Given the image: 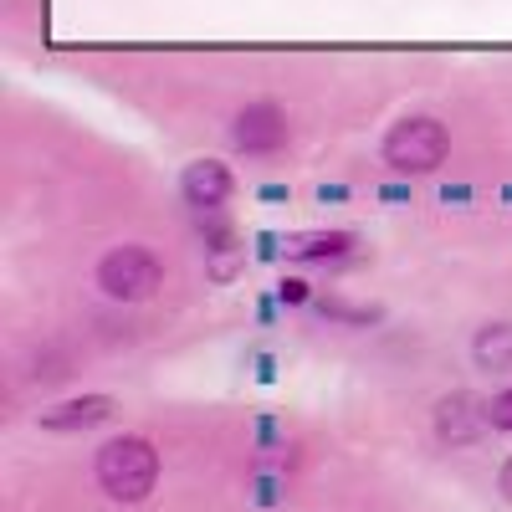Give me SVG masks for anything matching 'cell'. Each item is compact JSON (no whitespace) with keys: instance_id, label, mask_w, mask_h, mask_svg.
Listing matches in <instances>:
<instances>
[{"instance_id":"1","label":"cell","mask_w":512,"mask_h":512,"mask_svg":"<svg viewBox=\"0 0 512 512\" xmlns=\"http://www.w3.org/2000/svg\"><path fill=\"white\" fill-rule=\"evenodd\" d=\"M93 477H98L108 502L139 507L159 482V451H154L149 436H113L93 456Z\"/></svg>"},{"instance_id":"2","label":"cell","mask_w":512,"mask_h":512,"mask_svg":"<svg viewBox=\"0 0 512 512\" xmlns=\"http://www.w3.org/2000/svg\"><path fill=\"white\" fill-rule=\"evenodd\" d=\"M446 154H451V134H446V123L431 118V113H405V118H395L390 128H384V139H379V159L390 164L395 175H405V180L441 169Z\"/></svg>"},{"instance_id":"3","label":"cell","mask_w":512,"mask_h":512,"mask_svg":"<svg viewBox=\"0 0 512 512\" xmlns=\"http://www.w3.org/2000/svg\"><path fill=\"white\" fill-rule=\"evenodd\" d=\"M93 282H98V292L108 297V303H149V297L164 287V262H159L154 246L123 241V246H108L98 256Z\"/></svg>"},{"instance_id":"4","label":"cell","mask_w":512,"mask_h":512,"mask_svg":"<svg viewBox=\"0 0 512 512\" xmlns=\"http://www.w3.org/2000/svg\"><path fill=\"white\" fill-rule=\"evenodd\" d=\"M292 144V118L282 103L272 98H256L246 103L236 118H231V149L246 154V159H272Z\"/></svg>"},{"instance_id":"5","label":"cell","mask_w":512,"mask_h":512,"mask_svg":"<svg viewBox=\"0 0 512 512\" xmlns=\"http://www.w3.org/2000/svg\"><path fill=\"white\" fill-rule=\"evenodd\" d=\"M436 441L441 446H477L487 431H492V420H487V400H477V395H466V390H451V395H441L436 400Z\"/></svg>"},{"instance_id":"6","label":"cell","mask_w":512,"mask_h":512,"mask_svg":"<svg viewBox=\"0 0 512 512\" xmlns=\"http://www.w3.org/2000/svg\"><path fill=\"white\" fill-rule=\"evenodd\" d=\"M231 195H236V175L221 159H190L180 169V200L195 216H221Z\"/></svg>"},{"instance_id":"7","label":"cell","mask_w":512,"mask_h":512,"mask_svg":"<svg viewBox=\"0 0 512 512\" xmlns=\"http://www.w3.org/2000/svg\"><path fill=\"white\" fill-rule=\"evenodd\" d=\"M118 415V400L113 395H72V400H57L47 410H36V425L52 436H82V431H98Z\"/></svg>"},{"instance_id":"8","label":"cell","mask_w":512,"mask_h":512,"mask_svg":"<svg viewBox=\"0 0 512 512\" xmlns=\"http://www.w3.org/2000/svg\"><path fill=\"white\" fill-rule=\"evenodd\" d=\"M354 246H359L354 231H308V236L287 241V256H292V262H303V267H313V262H344Z\"/></svg>"},{"instance_id":"9","label":"cell","mask_w":512,"mask_h":512,"mask_svg":"<svg viewBox=\"0 0 512 512\" xmlns=\"http://www.w3.org/2000/svg\"><path fill=\"white\" fill-rule=\"evenodd\" d=\"M472 364L487 369V374H507V369H512V323H507V318L477 328V338H472Z\"/></svg>"},{"instance_id":"10","label":"cell","mask_w":512,"mask_h":512,"mask_svg":"<svg viewBox=\"0 0 512 512\" xmlns=\"http://www.w3.org/2000/svg\"><path fill=\"white\" fill-rule=\"evenodd\" d=\"M487 420H492V431L512 436V384H507V390H497V395L487 400Z\"/></svg>"},{"instance_id":"11","label":"cell","mask_w":512,"mask_h":512,"mask_svg":"<svg viewBox=\"0 0 512 512\" xmlns=\"http://www.w3.org/2000/svg\"><path fill=\"white\" fill-rule=\"evenodd\" d=\"M277 303H287V308H313V287H308L303 277H282V282H277Z\"/></svg>"},{"instance_id":"12","label":"cell","mask_w":512,"mask_h":512,"mask_svg":"<svg viewBox=\"0 0 512 512\" xmlns=\"http://www.w3.org/2000/svg\"><path fill=\"white\" fill-rule=\"evenodd\" d=\"M497 492H502V502H512V456L502 461V472H497Z\"/></svg>"},{"instance_id":"13","label":"cell","mask_w":512,"mask_h":512,"mask_svg":"<svg viewBox=\"0 0 512 512\" xmlns=\"http://www.w3.org/2000/svg\"><path fill=\"white\" fill-rule=\"evenodd\" d=\"M287 195H292L287 185H262V200H287Z\"/></svg>"},{"instance_id":"14","label":"cell","mask_w":512,"mask_h":512,"mask_svg":"<svg viewBox=\"0 0 512 512\" xmlns=\"http://www.w3.org/2000/svg\"><path fill=\"white\" fill-rule=\"evenodd\" d=\"M344 195H349V190H344V185H333V190H328V185H323V190H318V200H323V205H328V200H344Z\"/></svg>"}]
</instances>
